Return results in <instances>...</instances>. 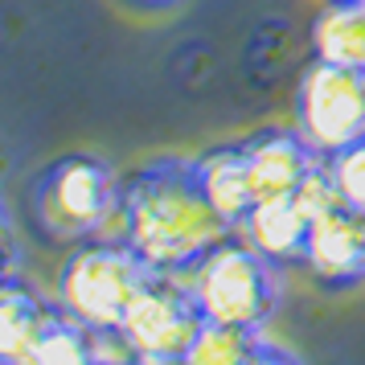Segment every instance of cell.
<instances>
[{"instance_id": "obj_7", "label": "cell", "mask_w": 365, "mask_h": 365, "mask_svg": "<svg viewBox=\"0 0 365 365\" xmlns=\"http://www.w3.org/2000/svg\"><path fill=\"white\" fill-rule=\"evenodd\" d=\"M304 267H308L316 275V283L329 287V292L365 283V214L341 205V210H332V214L316 217L312 230H308Z\"/></svg>"}, {"instance_id": "obj_16", "label": "cell", "mask_w": 365, "mask_h": 365, "mask_svg": "<svg viewBox=\"0 0 365 365\" xmlns=\"http://www.w3.org/2000/svg\"><path fill=\"white\" fill-rule=\"evenodd\" d=\"M329 168L336 185H341V197H345L349 210L365 214V140L341 148L336 156H329Z\"/></svg>"}, {"instance_id": "obj_1", "label": "cell", "mask_w": 365, "mask_h": 365, "mask_svg": "<svg viewBox=\"0 0 365 365\" xmlns=\"http://www.w3.org/2000/svg\"><path fill=\"white\" fill-rule=\"evenodd\" d=\"M123 242L160 275H189L234 226L217 214L185 156H156L119 181Z\"/></svg>"}, {"instance_id": "obj_20", "label": "cell", "mask_w": 365, "mask_h": 365, "mask_svg": "<svg viewBox=\"0 0 365 365\" xmlns=\"http://www.w3.org/2000/svg\"><path fill=\"white\" fill-rule=\"evenodd\" d=\"M107 365H111V361H107Z\"/></svg>"}, {"instance_id": "obj_12", "label": "cell", "mask_w": 365, "mask_h": 365, "mask_svg": "<svg viewBox=\"0 0 365 365\" xmlns=\"http://www.w3.org/2000/svg\"><path fill=\"white\" fill-rule=\"evenodd\" d=\"M312 53L332 66L365 70V0H329L316 13Z\"/></svg>"}, {"instance_id": "obj_18", "label": "cell", "mask_w": 365, "mask_h": 365, "mask_svg": "<svg viewBox=\"0 0 365 365\" xmlns=\"http://www.w3.org/2000/svg\"><path fill=\"white\" fill-rule=\"evenodd\" d=\"M135 365H189L185 357H140Z\"/></svg>"}, {"instance_id": "obj_8", "label": "cell", "mask_w": 365, "mask_h": 365, "mask_svg": "<svg viewBox=\"0 0 365 365\" xmlns=\"http://www.w3.org/2000/svg\"><path fill=\"white\" fill-rule=\"evenodd\" d=\"M250 165V185H255V205L259 201H283L296 197L299 181L308 177L316 160H324L320 152L299 135V128H263L242 140Z\"/></svg>"}, {"instance_id": "obj_3", "label": "cell", "mask_w": 365, "mask_h": 365, "mask_svg": "<svg viewBox=\"0 0 365 365\" xmlns=\"http://www.w3.org/2000/svg\"><path fill=\"white\" fill-rule=\"evenodd\" d=\"M185 279L205 320L242 324V329H263L283 296L279 263H271L242 230L226 234L214 250H205Z\"/></svg>"}, {"instance_id": "obj_14", "label": "cell", "mask_w": 365, "mask_h": 365, "mask_svg": "<svg viewBox=\"0 0 365 365\" xmlns=\"http://www.w3.org/2000/svg\"><path fill=\"white\" fill-rule=\"evenodd\" d=\"M255 345H259V329L205 320L197 332V341L185 353V361L189 365H247Z\"/></svg>"}, {"instance_id": "obj_15", "label": "cell", "mask_w": 365, "mask_h": 365, "mask_svg": "<svg viewBox=\"0 0 365 365\" xmlns=\"http://www.w3.org/2000/svg\"><path fill=\"white\" fill-rule=\"evenodd\" d=\"M308 214V222H316V217L332 214V210H341L345 205V197H341V185H336V177H332L329 160H316L312 168H308V177L299 181L296 197H292Z\"/></svg>"}, {"instance_id": "obj_9", "label": "cell", "mask_w": 365, "mask_h": 365, "mask_svg": "<svg viewBox=\"0 0 365 365\" xmlns=\"http://www.w3.org/2000/svg\"><path fill=\"white\" fill-rule=\"evenodd\" d=\"M58 316H62V304H46L21 279H4L0 287V361L29 365V353Z\"/></svg>"}, {"instance_id": "obj_6", "label": "cell", "mask_w": 365, "mask_h": 365, "mask_svg": "<svg viewBox=\"0 0 365 365\" xmlns=\"http://www.w3.org/2000/svg\"><path fill=\"white\" fill-rule=\"evenodd\" d=\"M201 324H205V312L189 279L152 271L119 332L128 336L135 357H185L189 345L197 341Z\"/></svg>"}, {"instance_id": "obj_11", "label": "cell", "mask_w": 365, "mask_h": 365, "mask_svg": "<svg viewBox=\"0 0 365 365\" xmlns=\"http://www.w3.org/2000/svg\"><path fill=\"white\" fill-rule=\"evenodd\" d=\"M238 230L247 234L271 263L287 267V263H304L312 222L292 197H283V201H259Z\"/></svg>"}, {"instance_id": "obj_5", "label": "cell", "mask_w": 365, "mask_h": 365, "mask_svg": "<svg viewBox=\"0 0 365 365\" xmlns=\"http://www.w3.org/2000/svg\"><path fill=\"white\" fill-rule=\"evenodd\" d=\"M296 128L324 160L365 140V70L316 58L296 91Z\"/></svg>"}, {"instance_id": "obj_10", "label": "cell", "mask_w": 365, "mask_h": 365, "mask_svg": "<svg viewBox=\"0 0 365 365\" xmlns=\"http://www.w3.org/2000/svg\"><path fill=\"white\" fill-rule=\"evenodd\" d=\"M193 165H197V181H201V189H205L210 205L238 230V226L247 222V214L255 210V185H250V165H247L242 140L201 152Z\"/></svg>"}, {"instance_id": "obj_21", "label": "cell", "mask_w": 365, "mask_h": 365, "mask_svg": "<svg viewBox=\"0 0 365 365\" xmlns=\"http://www.w3.org/2000/svg\"><path fill=\"white\" fill-rule=\"evenodd\" d=\"M0 365H4V361H0Z\"/></svg>"}, {"instance_id": "obj_13", "label": "cell", "mask_w": 365, "mask_h": 365, "mask_svg": "<svg viewBox=\"0 0 365 365\" xmlns=\"http://www.w3.org/2000/svg\"><path fill=\"white\" fill-rule=\"evenodd\" d=\"M29 365H99V336L95 329L62 312L41 332L37 349L29 353Z\"/></svg>"}, {"instance_id": "obj_4", "label": "cell", "mask_w": 365, "mask_h": 365, "mask_svg": "<svg viewBox=\"0 0 365 365\" xmlns=\"http://www.w3.org/2000/svg\"><path fill=\"white\" fill-rule=\"evenodd\" d=\"M148 275L152 271L128 242L91 238L58 271V304L86 329H123Z\"/></svg>"}, {"instance_id": "obj_19", "label": "cell", "mask_w": 365, "mask_h": 365, "mask_svg": "<svg viewBox=\"0 0 365 365\" xmlns=\"http://www.w3.org/2000/svg\"><path fill=\"white\" fill-rule=\"evenodd\" d=\"M140 4H152V9H165V4H173V0H140Z\"/></svg>"}, {"instance_id": "obj_17", "label": "cell", "mask_w": 365, "mask_h": 365, "mask_svg": "<svg viewBox=\"0 0 365 365\" xmlns=\"http://www.w3.org/2000/svg\"><path fill=\"white\" fill-rule=\"evenodd\" d=\"M247 365H304V361H299L296 353H287L283 345H275V341L259 336V345H255V353H250Z\"/></svg>"}, {"instance_id": "obj_2", "label": "cell", "mask_w": 365, "mask_h": 365, "mask_svg": "<svg viewBox=\"0 0 365 365\" xmlns=\"http://www.w3.org/2000/svg\"><path fill=\"white\" fill-rule=\"evenodd\" d=\"M119 205L111 165L91 152L58 156L29 181V217L46 242H91Z\"/></svg>"}]
</instances>
